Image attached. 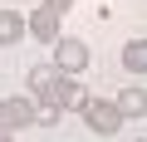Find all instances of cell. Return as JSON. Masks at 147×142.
<instances>
[{
    "label": "cell",
    "instance_id": "7a4b0ae2",
    "mask_svg": "<svg viewBox=\"0 0 147 142\" xmlns=\"http://www.w3.org/2000/svg\"><path fill=\"white\" fill-rule=\"evenodd\" d=\"M84 122L93 127V132H103V137H113L127 118H123V108H118V98H88V108H84Z\"/></svg>",
    "mask_w": 147,
    "mask_h": 142
},
{
    "label": "cell",
    "instance_id": "8992f818",
    "mask_svg": "<svg viewBox=\"0 0 147 142\" xmlns=\"http://www.w3.org/2000/svg\"><path fill=\"white\" fill-rule=\"evenodd\" d=\"M25 30H30V15H20V10H0V44H20Z\"/></svg>",
    "mask_w": 147,
    "mask_h": 142
},
{
    "label": "cell",
    "instance_id": "7c38bea8",
    "mask_svg": "<svg viewBox=\"0 0 147 142\" xmlns=\"http://www.w3.org/2000/svg\"><path fill=\"white\" fill-rule=\"evenodd\" d=\"M0 142H15V137H0Z\"/></svg>",
    "mask_w": 147,
    "mask_h": 142
},
{
    "label": "cell",
    "instance_id": "9c48e42d",
    "mask_svg": "<svg viewBox=\"0 0 147 142\" xmlns=\"http://www.w3.org/2000/svg\"><path fill=\"white\" fill-rule=\"evenodd\" d=\"M59 113H64V108H59L49 93H34V122H39V127H54V122H59Z\"/></svg>",
    "mask_w": 147,
    "mask_h": 142
},
{
    "label": "cell",
    "instance_id": "277c9868",
    "mask_svg": "<svg viewBox=\"0 0 147 142\" xmlns=\"http://www.w3.org/2000/svg\"><path fill=\"white\" fill-rule=\"evenodd\" d=\"M59 79H64V69H59L54 59H39V64L30 69L25 88H30V93H54V88H59Z\"/></svg>",
    "mask_w": 147,
    "mask_h": 142
},
{
    "label": "cell",
    "instance_id": "5b68a950",
    "mask_svg": "<svg viewBox=\"0 0 147 142\" xmlns=\"http://www.w3.org/2000/svg\"><path fill=\"white\" fill-rule=\"evenodd\" d=\"M59 20H64L59 10L39 5V10H30V34H34V39H44V44H54V39L64 34V30H59Z\"/></svg>",
    "mask_w": 147,
    "mask_h": 142
},
{
    "label": "cell",
    "instance_id": "3957f363",
    "mask_svg": "<svg viewBox=\"0 0 147 142\" xmlns=\"http://www.w3.org/2000/svg\"><path fill=\"white\" fill-rule=\"evenodd\" d=\"M49 98H54V103H59V108H64V113H84V108H88V98H93V93H88V88H84V83H79V79H74V74H64V79H59V88H54V93H49Z\"/></svg>",
    "mask_w": 147,
    "mask_h": 142
},
{
    "label": "cell",
    "instance_id": "ba28073f",
    "mask_svg": "<svg viewBox=\"0 0 147 142\" xmlns=\"http://www.w3.org/2000/svg\"><path fill=\"white\" fill-rule=\"evenodd\" d=\"M123 69L127 74H147V39H127L123 44Z\"/></svg>",
    "mask_w": 147,
    "mask_h": 142
},
{
    "label": "cell",
    "instance_id": "6da1fadb",
    "mask_svg": "<svg viewBox=\"0 0 147 142\" xmlns=\"http://www.w3.org/2000/svg\"><path fill=\"white\" fill-rule=\"evenodd\" d=\"M49 49H54L49 59H54V64L64 69V74H74V79H79L84 69H88V44H84L79 34H59V39H54Z\"/></svg>",
    "mask_w": 147,
    "mask_h": 142
},
{
    "label": "cell",
    "instance_id": "8fae6325",
    "mask_svg": "<svg viewBox=\"0 0 147 142\" xmlns=\"http://www.w3.org/2000/svg\"><path fill=\"white\" fill-rule=\"evenodd\" d=\"M44 5H49V10H59V15H69V10H74V0H44Z\"/></svg>",
    "mask_w": 147,
    "mask_h": 142
},
{
    "label": "cell",
    "instance_id": "52a82bcc",
    "mask_svg": "<svg viewBox=\"0 0 147 142\" xmlns=\"http://www.w3.org/2000/svg\"><path fill=\"white\" fill-rule=\"evenodd\" d=\"M118 108H123V118H147V88H123L118 93Z\"/></svg>",
    "mask_w": 147,
    "mask_h": 142
},
{
    "label": "cell",
    "instance_id": "30bf717a",
    "mask_svg": "<svg viewBox=\"0 0 147 142\" xmlns=\"http://www.w3.org/2000/svg\"><path fill=\"white\" fill-rule=\"evenodd\" d=\"M20 127H15V118H10V103H0V137H15Z\"/></svg>",
    "mask_w": 147,
    "mask_h": 142
}]
</instances>
